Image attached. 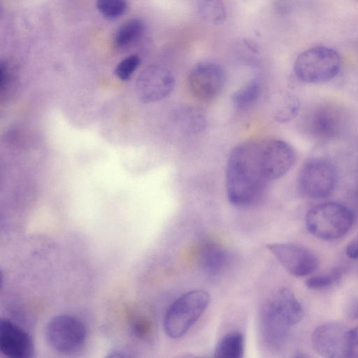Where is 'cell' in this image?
Here are the masks:
<instances>
[{
    "label": "cell",
    "mask_w": 358,
    "mask_h": 358,
    "mask_svg": "<svg viewBox=\"0 0 358 358\" xmlns=\"http://www.w3.org/2000/svg\"><path fill=\"white\" fill-rule=\"evenodd\" d=\"M268 182L260 162L258 141H248L234 147L226 169L229 201L238 207L255 204L264 195Z\"/></svg>",
    "instance_id": "1"
},
{
    "label": "cell",
    "mask_w": 358,
    "mask_h": 358,
    "mask_svg": "<svg viewBox=\"0 0 358 358\" xmlns=\"http://www.w3.org/2000/svg\"><path fill=\"white\" fill-rule=\"evenodd\" d=\"M351 210L338 202H326L313 207L307 213L308 231L322 240H334L345 236L353 224Z\"/></svg>",
    "instance_id": "2"
},
{
    "label": "cell",
    "mask_w": 358,
    "mask_h": 358,
    "mask_svg": "<svg viewBox=\"0 0 358 358\" xmlns=\"http://www.w3.org/2000/svg\"><path fill=\"white\" fill-rule=\"evenodd\" d=\"M341 59L331 48L316 46L301 52L294 62V73L301 81L322 83L334 79L340 72Z\"/></svg>",
    "instance_id": "3"
},
{
    "label": "cell",
    "mask_w": 358,
    "mask_h": 358,
    "mask_svg": "<svg viewBox=\"0 0 358 358\" xmlns=\"http://www.w3.org/2000/svg\"><path fill=\"white\" fill-rule=\"evenodd\" d=\"M210 302L209 294L203 290H192L180 296L167 310L164 327L172 338L184 336L206 310Z\"/></svg>",
    "instance_id": "4"
},
{
    "label": "cell",
    "mask_w": 358,
    "mask_h": 358,
    "mask_svg": "<svg viewBox=\"0 0 358 358\" xmlns=\"http://www.w3.org/2000/svg\"><path fill=\"white\" fill-rule=\"evenodd\" d=\"M336 171L328 159L315 157L307 161L297 178L299 192L310 199H323L329 196L336 183Z\"/></svg>",
    "instance_id": "5"
},
{
    "label": "cell",
    "mask_w": 358,
    "mask_h": 358,
    "mask_svg": "<svg viewBox=\"0 0 358 358\" xmlns=\"http://www.w3.org/2000/svg\"><path fill=\"white\" fill-rule=\"evenodd\" d=\"M47 343L55 350L73 354L83 346L87 331L83 323L71 315H61L52 317L45 329Z\"/></svg>",
    "instance_id": "6"
},
{
    "label": "cell",
    "mask_w": 358,
    "mask_h": 358,
    "mask_svg": "<svg viewBox=\"0 0 358 358\" xmlns=\"http://www.w3.org/2000/svg\"><path fill=\"white\" fill-rule=\"evenodd\" d=\"M258 148L263 171L269 182L286 175L296 160L295 150L283 140L260 141H258Z\"/></svg>",
    "instance_id": "7"
},
{
    "label": "cell",
    "mask_w": 358,
    "mask_h": 358,
    "mask_svg": "<svg viewBox=\"0 0 358 358\" xmlns=\"http://www.w3.org/2000/svg\"><path fill=\"white\" fill-rule=\"evenodd\" d=\"M226 81L223 68L213 62H201L196 64L189 71L187 78L189 90L196 99L209 102L222 92Z\"/></svg>",
    "instance_id": "8"
},
{
    "label": "cell",
    "mask_w": 358,
    "mask_h": 358,
    "mask_svg": "<svg viewBox=\"0 0 358 358\" xmlns=\"http://www.w3.org/2000/svg\"><path fill=\"white\" fill-rule=\"evenodd\" d=\"M348 330L343 325L335 322L318 326L311 337L314 350L324 357H352L354 348L349 344Z\"/></svg>",
    "instance_id": "9"
},
{
    "label": "cell",
    "mask_w": 358,
    "mask_h": 358,
    "mask_svg": "<svg viewBox=\"0 0 358 358\" xmlns=\"http://www.w3.org/2000/svg\"><path fill=\"white\" fill-rule=\"evenodd\" d=\"M266 248L292 275L306 276L318 266L317 256L302 245L289 243H273L267 244Z\"/></svg>",
    "instance_id": "10"
},
{
    "label": "cell",
    "mask_w": 358,
    "mask_h": 358,
    "mask_svg": "<svg viewBox=\"0 0 358 358\" xmlns=\"http://www.w3.org/2000/svg\"><path fill=\"white\" fill-rule=\"evenodd\" d=\"M175 78L167 68L152 65L139 75L136 85V94L145 103L159 101L166 98L175 87Z\"/></svg>",
    "instance_id": "11"
},
{
    "label": "cell",
    "mask_w": 358,
    "mask_h": 358,
    "mask_svg": "<svg viewBox=\"0 0 358 358\" xmlns=\"http://www.w3.org/2000/svg\"><path fill=\"white\" fill-rule=\"evenodd\" d=\"M0 350L9 358H31L34 344L31 336L15 323L0 322Z\"/></svg>",
    "instance_id": "12"
},
{
    "label": "cell",
    "mask_w": 358,
    "mask_h": 358,
    "mask_svg": "<svg viewBox=\"0 0 358 358\" xmlns=\"http://www.w3.org/2000/svg\"><path fill=\"white\" fill-rule=\"evenodd\" d=\"M292 326L273 306L266 302L261 310L259 329L264 343L272 349L281 348Z\"/></svg>",
    "instance_id": "13"
},
{
    "label": "cell",
    "mask_w": 358,
    "mask_h": 358,
    "mask_svg": "<svg viewBox=\"0 0 358 358\" xmlns=\"http://www.w3.org/2000/svg\"><path fill=\"white\" fill-rule=\"evenodd\" d=\"M342 117L339 111L328 105L316 107L308 117V131L319 141L335 138L339 133Z\"/></svg>",
    "instance_id": "14"
},
{
    "label": "cell",
    "mask_w": 358,
    "mask_h": 358,
    "mask_svg": "<svg viewBox=\"0 0 358 358\" xmlns=\"http://www.w3.org/2000/svg\"><path fill=\"white\" fill-rule=\"evenodd\" d=\"M269 301L292 327L302 320L303 316L302 306L289 289L287 288L279 289Z\"/></svg>",
    "instance_id": "15"
},
{
    "label": "cell",
    "mask_w": 358,
    "mask_h": 358,
    "mask_svg": "<svg viewBox=\"0 0 358 358\" xmlns=\"http://www.w3.org/2000/svg\"><path fill=\"white\" fill-rule=\"evenodd\" d=\"M229 262L227 251L220 245L209 243L203 245L200 254V264L208 274L215 275L222 273Z\"/></svg>",
    "instance_id": "16"
},
{
    "label": "cell",
    "mask_w": 358,
    "mask_h": 358,
    "mask_svg": "<svg viewBox=\"0 0 358 358\" xmlns=\"http://www.w3.org/2000/svg\"><path fill=\"white\" fill-rule=\"evenodd\" d=\"M244 352V337L239 331L230 332L217 344L214 356L221 358H241Z\"/></svg>",
    "instance_id": "17"
},
{
    "label": "cell",
    "mask_w": 358,
    "mask_h": 358,
    "mask_svg": "<svg viewBox=\"0 0 358 358\" xmlns=\"http://www.w3.org/2000/svg\"><path fill=\"white\" fill-rule=\"evenodd\" d=\"M143 31V24L138 19H132L122 24L114 36V45L124 48L136 41Z\"/></svg>",
    "instance_id": "18"
},
{
    "label": "cell",
    "mask_w": 358,
    "mask_h": 358,
    "mask_svg": "<svg viewBox=\"0 0 358 358\" xmlns=\"http://www.w3.org/2000/svg\"><path fill=\"white\" fill-rule=\"evenodd\" d=\"M261 85L257 80H251L239 87L232 95L234 106L240 109L252 106L259 98Z\"/></svg>",
    "instance_id": "19"
},
{
    "label": "cell",
    "mask_w": 358,
    "mask_h": 358,
    "mask_svg": "<svg viewBox=\"0 0 358 358\" xmlns=\"http://www.w3.org/2000/svg\"><path fill=\"white\" fill-rule=\"evenodd\" d=\"M197 13L202 20L213 24L223 22L227 17L225 6L222 0H201Z\"/></svg>",
    "instance_id": "20"
},
{
    "label": "cell",
    "mask_w": 358,
    "mask_h": 358,
    "mask_svg": "<svg viewBox=\"0 0 358 358\" xmlns=\"http://www.w3.org/2000/svg\"><path fill=\"white\" fill-rule=\"evenodd\" d=\"M180 121L185 131L187 133H198L206 126L205 118L199 110L187 109L179 115Z\"/></svg>",
    "instance_id": "21"
},
{
    "label": "cell",
    "mask_w": 358,
    "mask_h": 358,
    "mask_svg": "<svg viewBox=\"0 0 358 358\" xmlns=\"http://www.w3.org/2000/svg\"><path fill=\"white\" fill-rule=\"evenodd\" d=\"M341 277V274L338 271H334L309 278L306 281V285L313 290L327 289L336 285L340 281Z\"/></svg>",
    "instance_id": "22"
},
{
    "label": "cell",
    "mask_w": 358,
    "mask_h": 358,
    "mask_svg": "<svg viewBox=\"0 0 358 358\" xmlns=\"http://www.w3.org/2000/svg\"><path fill=\"white\" fill-rule=\"evenodd\" d=\"M127 0H96L99 11L106 18L114 19L122 15L127 8Z\"/></svg>",
    "instance_id": "23"
},
{
    "label": "cell",
    "mask_w": 358,
    "mask_h": 358,
    "mask_svg": "<svg viewBox=\"0 0 358 358\" xmlns=\"http://www.w3.org/2000/svg\"><path fill=\"white\" fill-rule=\"evenodd\" d=\"M299 110V103L292 96L286 98L275 114L277 121L285 122L294 117Z\"/></svg>",
    "instance_id": "24"
},
{
    "label": "cell",
    "mask_w": 358,
    "mask_h": 358,
    "mask_svg": "<svg viewBox=\"0 0 358 358\" xmlns=\"http://www.w3.org/2000/svg\"><path fill=\"white\" fill-rule=\"evenodd\" d=\"M140 63L138 55H132L122 60L116 66L115 73L122 80H128Z\"/></svg>",
    "instance_id": "25"
},
{
    "label": "cell",
    "mask_w": 358,
    "mask_h": 358,
    "mask_svg": "<svg viewBox=\"0 0 358 358\" xmlns=\"http://www.w3.org/2000/svg\"><path fill=\"white\" fill-rule=\"evenodd\" d=\"M345 253L350 259H358V234L346 245Z\"/></svg>",
    "instance_id": "26"
},
{
    "label": "cell",
    "mask_w": 358,
    "mask_h": 358,
    "mask_svg": "<svg viewBox=\"0 0 358 358\" xmlns=\"http://www.w3.org/2000/svg\"><path fill=\"white\" fill-rule=\"evenodd\" d=\"M348 338L352 348L358 346V324L348 330Z\"/></svg>",
    "instance_id": "27"
},
{
    "label": "cell",
    "mask_w": 358,
    "mask_h": 358,
    "mask_svg": "<svg viewBox=\"0 0 358 358\" xmlns=\"http://www.w3.org/2000/svg\"><path fill=\"white\" fill-rule=\"evenodd\" d=\"M349 315L354 319H358V301L355 302L349 309Z\"/></svg>",
    "instance_id": "28"
},
{
    "label": "cell",
    "mask_w": 358,
    "mask_h": 358,
    "mask_svg": "<svg viewBox=\"0 0 358 358\" xmlns=\"http://www.w3.org/2000/svg\"><path fill=\"white\" fill-rule=\"evenodd\" d=\"M355 194H356V199L358 201V184H357V189H356Z\"/></svg>",
    "instance_id": "29"
}]
</instances>
